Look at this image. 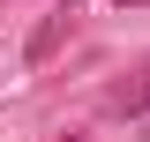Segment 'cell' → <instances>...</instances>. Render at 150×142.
I'll return each mask as SVG.
<instances>
[{
	"label": "cell",
	"mask_w": 150,
	"mask_h": 142,
	"mask_svg": "<svg viewBox=\"0 0 150 142\" xmlns=\"http://www.w3.org/2000/svg\"><path fill=\"white\" fill-rule=\"evenodd\" d=\"M60 142H83V135H60Z\"/></svg>",
	"instance_id": "obj_4"
},
{
	"label": "cell",
	"mask_w": 150,
	"mask_h": 142,
	"mask_svg": "<svg viewBox=\"0 0 150 142\" xmlns=\"http://www.w3.org/2000/svg\"><path fill=\"white\" fill-rule=\"evenodd\" d=\"M60 45H68V8H60V15H45V22L30 30V45H23V60H30V67H45V60H53Z\"/></svg>",
	"instance_id": "obj_1"
},
{
	"label": "cell",
	"mask_w": 150,
	"mask_h": 142,
	"mask_svg": "<svg viewBox=\"0 0 150 142\" xmlns=\"http://www.w3.org/2000/svg\"><path fill=\"white\" fill-rule=\"evenodd\" d=\"M112 8H150V0H112Z\"/></svg>",
	"instance_id": "obj_3"
},
{
	"label": "cell",
	"mask_w": 150,
	"mask_h": 142,
	"mask_svg": "<svg viewBox=\"0 0 150 142\" xmlns=\"http://www.w3.org/2000/svg\"><path fill=\"white\" fill-rule=\"evenodd\" d=\"M112 112H128V120H135V112H150V60H143L120 90H112Z\"/></svg>",
	"instance_id": "obj_2"
}]
</instances>
